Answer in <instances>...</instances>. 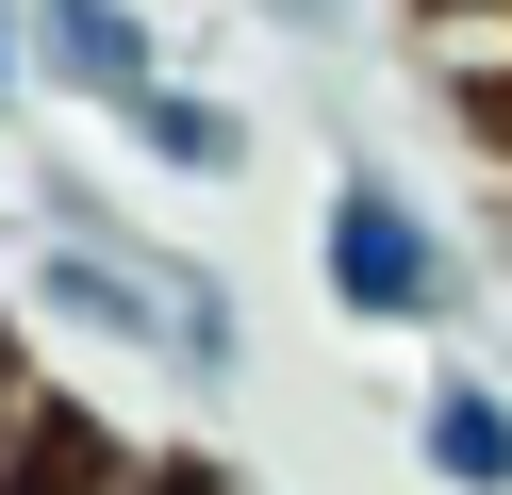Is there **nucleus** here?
Masks as SVG:
<instances>
[{
    "label": "nucleus",
    "instance_id": "f257e3e1",
    "mask_svg": "<svg viewBox=\"0 0 512 495\" xmlns=\"http://www.w3.org/2000/svg\"><path fill=\"white\" fill-rule=\"evenodd\" d=\"M314 281L364 330H463L479 264H463V231H446L397 165H331V198H314Z\"/></svg>",
    "mask_w": 512,
    "mask_h": 495
},
{
    "label": "nucleus",
    "instance_id": "f03ea898",
    "mask_svg": "<svg viewBox=\"0 0 512 495\" xmlns=\"http://www.w3.org/2000/svg\"><path fill=\"white\" fill-rule=\"evenodd\" d=\"M34 83L50 99H133V83H166V33H149V0H34Z\"/></svg>",
    "mask_w": 512,
    "mask_h": 495
},
{
    "label": "nucleus",
    "instance_id": "7ed1b4c3",
    "mask_svg": "<svg viewBox=\"0 0 512 495\" xmlns=\"http://www.w3.org/2000/svg\"><path fill=\"white\" fill-rule=\"evenodd\" d=\"M413 462H430V495H512V396L479 363H446L413 396Z\"/></svg>",
    "mask_w": 512,
    "mask_h": 495
},
{
    "label": "nucleus",
    "instance_id": "20e7f679",
    "mask_svg": "<svg viewBox=\"0 0 512 495\" xmlns=\"http://www.w3.org/2000/svg\"><path fill=\"white\" fill-rule=\"evenodd\" d=\"M116 132H133V149L166 165V182H248V116H232L215 83H182V66H166V83H133V99H116Z\"/></svg>",
    "mask_w": 512,
    "mask_h": 495
},
{
    "label": "nucleus",
    "instance_id": "39448f33",
    "mask_svg": "<svg viewBox=\"0 0 512 495\" xmlns=\"http://www.w3.org/2000/svg\"><path fill=\"white\" fill-rule=\"evenodd\" d=\"M166 363H182L199 396H232V380H248V297L215 281V264H182V248H166Z\"/></svg>",
    "mask_w": 512,
    "mask_h": 495
},
{
    "label": "nucleus",
    "instance_id": "423d86ee",
    "mask_svg": "<svg viewBox=\"0 0 512 495\" xmlns=\"http://www.w3.org/2000/svg\"><path fill=\"white\" fill-rule=\"evenodd\" d=\"M248 17H265L281 50H347V33H364V0H248Z\"/></svg>",
    "mask_w": 512,
    "mask_h": 495
},
{
    "label": "nucleus",
    "instance_id": "0eeeda50",
    "mask_svg": "<svg viewBox=\"0 0 512 495\" xmlns=\"http://www.w3.org/2000/svg\"><path fill=\"white\" fill-rule=\"evenodd\" d=\"M34 99V0H0V116Z\"/></svg>",
    "mask_w": 512,
    "mask_h": 495
},
{
    "label": "nucleus",
    "instance_id": "6e6552de",
    "mask_svg": "<svg viewBox=\"0 0 512 495\" xmlns=\"http://www.w3.org/2000/svg\"><path fill=\"white\" fill-rule=\"evenodd\" d=\"M166 495H248V479H166Z\"/></svg>",
    "mask_w": 512,
    "mask_h": 495
}]
</instances>
